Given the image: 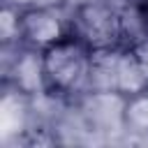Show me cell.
Wrapping results in <instances>:
<instances>
[{
  "instance_id": "7a4b0ae2",
  "label": "cell",
  "mask_w": 148,
  "mask_h": 148,
  "mask_svg": "<svg viewBox=\"0 0 148 148\" xmlns=\"http://www.w3.org/2000/svg\"><path fill=\"white\" fill-rule=\"evenodd\" d=\"M76 37L90 49L116 46L120 39V18L106 5H83L76 12Z\"/></svg>"
},
{
  "instance_id": "277c9868",
  "label": "cell",
  "mask_w": 148,
  "mask_h": 148,
  "mask_svg": "<svg viewBox=\"0 0 148 148\" xmlns=\"http://www.w3.org/2000/svg\"><path fill=\"white\" fill-rule=\"evenodd\" d=\"M14 88L18 95H42L46 92V72H44V56L42 51L32 49L21 53L12 67Z\"/></svg>"
},
{
  "instance_id": "3957f363",
  "label": "cell",
  "mask_w": 148,
  "mask_h": 148,
  "mask_svg": "<svg viewBox=\"0 0 148 148\" xmlns=\"http://www.w3.org/2000/svg\"><path fill=\"white\" fill-rule=\"evenodd\" d=\"M21 37L32 49L44 51L46 46L65 37V28H62L60 16L53 9L32 5L21 12Z\"/></svg>"
},
{
  "instance_id": "30bf717a",
  "label": "cell",
  "mask_w": 148,
  "mask_h": 148,
  "mask_svg": "<svg viewBox=\"0 0 148 148\" xmlns=\"http://www.w3.org/2000/svg\"><path fill=\"white\" fill-rule=\"evenodd\" d=\"M130 51L134 53L136 62L141 65V69H143L146 76H148V35H143L141 39H136L134 44H130Z\"/></svg>"
},
{
  "instance_id": "8fae6325",
  "label": "cell",
  "mask_w": 148,
  "mask_h": 148,
  "mask_svg": "<svg viewBox=\"0 0 148 148\" xmlns=\"http://www.w3.org/2000/svg\"><path fill=\"white\" fill-rule=\"evenodd\" d=\"M39 0H7V5H14V7H32V5H37Z\"/></svg>"
},
{
  "instance_id": "9c48e42d",
  "label": "cell",
  "mask_w": 148,
  "mask_h": 148,
  "mask_svg": "<svg viewBox=\"0 0 148 148\" xmlns=\"http://www.w3.org/2000/svg\"><path fill=\"white\" fill-rule=\"evenodd\" d=\"M0 35L2 42L9 44L14 37H21V12L14 5H5V9L0 12Z\"/></svg>"
},
{
  "instance_id": "52a82bcc",
  "label": "cell",
  "mask_w": 148,
  "mask_h": 148,
  "mask_svg": "<svg viewBox=\"0 0 148 148\" xmlns=\"http://www.w3.org/2000/svg\"><path fill=\"white\" fill-rule=\"evenodd\" d=\"M118 18H120V37L130 39V44L148 35V16L139 7H125L118 14Z\"/></svg>"
},
{
  "instance_id": "8992f818",
  "label": "cell",
  "mask_w": 148,
  "mask_h": 148,
  "mask_svg": "<svg viewBox=\"0 0 148 148\" xmlns=\"http://www.w3.org/2000/svg\"><path fill=\"white\" fill-rule=\"evenodd\" d=\"M146 86H148V76L141 69V65L136 62L134 53L130 49L123 51V58L118 62V74H116V92L132 97V95L143 92Z\"/></svg>"
},
{
  "instance_id": "6da1fadb",
  "label": "cell",
  "mask_w": 148,
  "mask_h": 148,
  "mask_svg": "<svg viewBox=\"0 0 148 148\" xmlns=\"http://www.w3.org/2000/svg\"><path fill=\"white\" fill-rule=\"evenodd\" d=\"M46 72V92L69 95L88 83L90 46L79 37H62L42 51Z\"/></svg>"
},
{
  "instance_id": "ba28073f",
  "label": "cell",
  "mask_w": 148,
  "mask_h": 148,
  "mask_svg": "<svg viewBox=\"0 0 148 148\" xmlns=\"http://www.w3.org/2000/svg\"><path fill=\"white\" fill-rule=\"evenodd\" d=\"M125 123L136 132H148V95L139 92L127 97V104L123 109Z\"/></svg>"
},
{
  "instance_id": "5b68a950",
  "label": "cell",
  "mask_w": 148,
  "mask_h": 148,
  "mask_svg": "<svg viewBox=\"0 0 148 148\" xmlns=\"http://www.w3.org/2000/svg\"><path fill=\"white\" fill-rule=\"evenodd\" d=\"M123 58V49L118 46H99L90 49V76L88 83L97 92H116V74L118 62Z\"/></svg>"
}]
</instances>
